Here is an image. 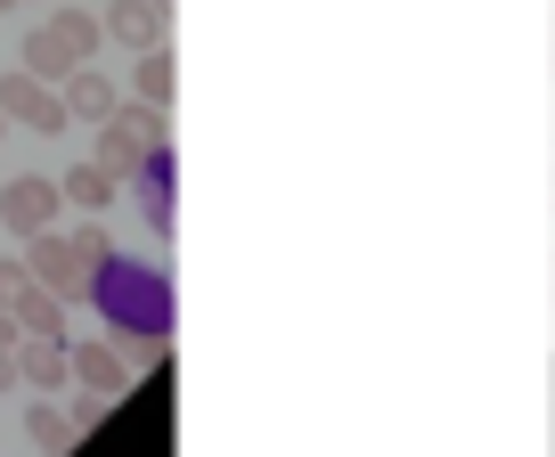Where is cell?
<instances>
[{
	"instance_id": "ba28073f",
	"label": "cell",
	"mask_w": 555,
	"mask_h": 457,
	"mask_svg": "<svg viewBox=\"0 0 555 457\" xmlns=\"http://www.w3.org/2000/svg\"><path fill=\"white\" fill-rule=\"evenodd\" d=\"M66 368L82 376V392H106V401L131 384V360H122L115 343H82V352H66Z\"/></svg>"
},
{
	"instance_id": "2e32d148",
	"label": "cell",
	"mask_w": 555,
	"mask_h": 457,
	"mask_svg": "<svg viewBox=\"0 0 555 457\" xmlns=\"http://www.w3.org/2000/svg\"><path fill=\"white\" fill-rule=\"evenodd\" d=\"M99 408H106V392H82V401L66 408V417H74V433H82V425H99Z\"/></svg>"
},
{
	"instance_id": "5bb4252c",
	"label": "cell",
	"mask_w": 555,
	"mask_h": 457,
	"mask_svg": "<svg viewBox=\"0 0 555 457\" xmlns=\"http://www.w3.org/2000/svg\"><path fill=\"white\" fill-rule=\"evenodd\" d=\"M139 212H147V228H156V237H172V196H164L156 180H147V196H139Z\"/></svg>"
},
{
	"instance_id": "30bf717a",
	"label": "cell",
	"mask_w": 555,
	"mask_h": 457,
	"mask_svg": "<svg viewBox=\"0 0 555 457\" xmlns=\"http://www.w3.org/2000/svg\"><path fill=\"white\" fill-rule=\"evenodd\" d=\"M17 376H25V384H41V392H57V384H66V343H17Z\"/></svg>"
},
{
	"instance_id": "7c38bea8",
	"label": "cell",
	"mask_w": 555,
	"mask_h": 457,
	"mask_svg": "<svg viewBox=\"0 0 555 457\" xmlns=\"http://www.w3.org/2000/svg\"><path fill=\"white\" fill-rule=\"evenodd\" d=\"M25 433H34V449H41V457L74 449V417H66V408H50V401H34V408H25Z\"/></svg>"
},
{
	"instance_id": "4fadbf2b",
	"label": "cell",
	"mask_w": 555,
	"mask_h": 457,
	"mask_svg": "<svg viewBox=\"0 0 555 457\" xmlns=\"http://www.w3.org/2000/svg\"><path fill=\"white\" fill-rule=\"evenodd\" d=\"M172 82H180V74H172V57H164V50L139 57V106H164V99H172Z\"/></svg>"
},
{
	"instance_id": "3957f363",
	"label": "cell",
	"mask_w": 555,
	"mask_h": 457,
	"mask_svg": "<svg viewBox=\"0 0 555 457\" xmlns=\"http://www.w3.org/2000/svg\"><path fill=\"white\" fill-rule=\"evenodd\" d=\"M164 140H172V131H164V106H115V115H106V123H99V164H106V172H139V164H156L164 156Z\"/></svg>"
},
{
	"instance_id": "6da1fadb",
	"label": "cell",
	"mask_w": 555,
	"mask_h": 457,
	"mask_svg": "<svg viewBox=\"0 0 555 457\" xmlns=\"http://www.w3.org/2000/svg\"><path fill=\"white\" fill-rule=\"evenodd\" d=\"M25 270H34V286H50L57 302L90 295L106 270V228H74V237H57V228H41L34 253H25Z\"/></svg>"
},
{
	"instance_id": "5b68a950",
	"label": "cell",
	"mask_w": 555,
	"mask_h": 457,
	"mask_svg": "<svg viewBox=\"0 0 555 457\" xmlns=\"http://www.w3.org/2000/svg\"><path fill=\"white\" fill-rule=\"evenodd\" d=\"M164 25H172V17H164L156 0H106L99 34H106V41H122V50H139V57H147V50H156V41H164Z\"/></svg>"
},
{
	"instance_id": "ffe728a7",
	"label": "cell",
	"mask_w": 555,
	"mask_h": 457,
	"mask_svg": "<svg viewBox=\"0 0 555 457\" xmlns=\"http://www.w3.org/2000/svg\"><path fill=\"white\" fill-rule=\"evenodd\" d=\"M0 9H25V0H0Z\"/></svg>"
},
{
	"instance_id": "d6986e66",
	"label": "cell",
	"mask_w": 555,
	"mask_h": 457,
	"mask_svg": "<svg viewBox=\"0 0 555 457\" xmlns=\"http://www.w3.org/2000/svg\"><path fill=\"white\" fill-rule=\"evenodd\" d=\"M156 9H164V17H172V0H156Z\"/></svg>"
},
{
	"instance_id": "52a82bcc",
	"label": "cell",
	"mask_w": 555,
	"mask_h": 457,
	"mask_svg": "<svg viewBox=\"0 0 555 457\" xmlns=\"http://www.w3.org/2000/svg\"><path fill=\"white\" fill-rule=\"evenodd\" d=\"M9 318H17L25 343H57V335H66V302H57L50 286H25V295L9 302Z\"/></svg>"
},
{
	"instance_id": "277c9868",
	"label": "cell",
	"mask_w": 555,
	"mask_h": 457,
	"mask_svg": "<svg viewBox=\"0 0 555 457\" xmlns=\"http://www.w3.org/2000/svg\"><path fill=\"white\" fill-rule=\"evenodd\" d=\"M0 123H25V131H66V99H57L50 82H34V74H9L0 82Z\"/></svg>"
},
{
	"instance_id": "8992f818",
	"label": "cell",
	"mask_w": 555,
	"mask_h": 457,
	"mask_svg": "<svg viewBox=\"0 0 555 457\" xmlns=\"http://www.w3.org/2000/svg\"><path fill=\"white\" fill-rule=\"evenodd\" d=\"M0 221L17 228V237H41V228L57 221V188L50 180H9V188H0Z\"/></svg>"
},
{
	"instance_id": "e0dca14e",
	"label": "cell",
	"mask_w": 555,
	"mask_h": 457,
	"mask_svg": "<svg viewBox=\"0 0 555 457\" xmlns=\"http://www.w3.org/2000/svg\"><path fill=\"white\" fill-rule=\"evenodd\" d=\"M17 343H25V335H17V318L0 311V360H17Z\"/></svg>"
},
{
	"instance_id": "ac0fdd59",
	"label": "cell",
	"mask_w": 555,
	"mask_h": 457,
	"mask_svg": "<svg viewBox=\"0 0 555 457\" xmlns=\"http://www.w3.org/2000/svg\"><path fill=\"white\" fill-rule=\"evenodd\" d=\"M9 384H17V360H0V392H9Z\"/></svg>"
},
{
	"instance_id": "9c48e42d",
	"label": "cell",
	"mask_w": 555,
	"mask_h": 457,
	"mask_svg": "<svg viewBox=\"0 0 555 457\" xmlns=\"http://www.w3.org/2000/svg\"><path fill=\"white\" fill-rule=\"evenodd\" d=\"M115 82H106V74L99 66H74L66 74V123H74V115H82V123H106V115H115Z\"/></svg>"
},
{
	"instance_id": "7a4b0ae2",
	"label": "cell",
	"mask_w": 555,
	"mask_h": 457,
	"mask_svg": "<svg viewBox=\"0 0 555 457\" xmlns=\"http://www.w3.org/2000/svg\"><path fill=\"white\" fill-rule=\"evenodd\" d=\"M99 17H90V9H57L50 25H41L34 41H25V74H34V82H66L74 66H90V50H99Z\"/></svg>"
},
{
	"instance_id": "8fae6325",
	"label": "cell",
	"mask_w": 555,
	"mask_h": 457,
	"mask_svg": "<svg viewBox=\"0 0 555 457\" xmlns=\"http://www.w3.org/2000/svg\"><path fill=\"white\" fill-rule=\"evenodd\" d=\"M57 196H66V205H82V212H106V205H115V172H106V164H74Z\"/></svg>"
},
{
	"instance_id": "9a60e30c",
	"label": "cell",
	"mask_w": 555,
	"mask_h": 457,
	"mask_svg": "<svg viewBox=\"0 0 555 457\" xmlns=\"http://www.w3.org/2000/svg\"><path fill=\"white\" fill-rule=\"evenodd\" d=\"M25 286H34V270H25V262H9V253H0V311H9V302H17Z\"/></svg>"
}]
</instances>
